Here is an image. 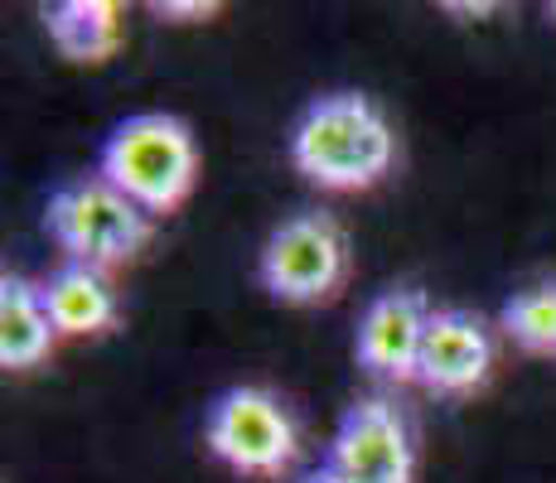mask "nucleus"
<instances>
[{
    "label": "nucleus",
    "instance_id": "nucleus-1",
    "mask_svg": "<svg viewBox=\"0 0 556 483\" xmlns=\"http://www.w3.org/2000/svg\"><path fill=\"white\" fill-rule=\"evenodd\" d=\"M392 126L368 97L334 92L305 106L291 136V160L295 169L319 189L334 193H358L372 189L392 169Z\"/></svg>",
    "mask_w": 556,
    "mask_h": 483
},
{
    "label": "nucleus",
    "instance_id": "nucleus-2",
    "mask_svg": "<svg viewBox=\"0 0 556 483\" xmlns=\"http://www.w3.org/2000/svg\"><path fill=\"white\" fill-rule=\"evenodd\" d=\"M98 175L155 218V213H169L189 199V189L199 179V145L179 116L165 112L126 116L106 136Z\"/></svg>",
    "mask_w": 556,
    "mask_h": 483
},
{
    "label": "nucleus",
    "instance_id": "nucleus-3",
    "mask_svg": "<svg viewBox=\"0 0 556 483\" xmlns=\"http://www.w3.org/2000/svg\"><path fill=\"white\" fill-rule=\"evenodd\" d=\"M49 232L68 252L73 266L112 271L126 266L151 238V213L136 208L122 189H112L102 175L73 179L49 199Z\"/></svg>",
    "mask_w": 556,
    "mask_h": 483
},
{
    "label": "nucleus",
    "instance_id": "nucleus-4",
    "mask_svg": "<svg viewBox=\"0 0 556 483\" xmlns=\"http://www.w3.org/2000/svg\"><path fill=\"white\" fill-rule=\"evenodd\" d=\"M208 449L238 474L281 479L295 465V421L271 392L262 386H232L213 402L203 425Z\"/></svg>",
    "mask_w": 556,
    "mask_h": 483
},
{
    "label": "nucleus",
    "instance_id": "nucleus-5",
    "mask_svg": "<svg viewBox=\"0 0 556 483\" xmlns=\"http://www.w3.org/2000/svg\"><path fill=\"white\" fill-rule=\"evenodd\" d=\"M262 285L286 305H319L344 285L349 246L334 218L325 213H301L286 218L262 246Z\"/></svg>",
    "mask_w": 556,
    "mask_h": 483
},
{
    "label": "nucleus",
    "instance_id": "nucleus-6",
    "mask_svg": "<svg viewBox=\"0 0 556 483\" xmlns=\"http://www.w3.org/2000/svg\"><path fill=\"white\" fill-rule=\"evenodd\" d=\"M329 474L344 483H412V431L392 402H358L329 440Z\"/></svg>",
    "mask_w": 556,
    "mask_h": 483
},
{
    "label": "nucleus",
    "instance_id": "nucleus-7",
    "mask_svg": "<svg viewBox=\"0 0 556 483\" xmlns=\"http://www.w3.org/2000/svg\"><path fill=\"white\" fill-rule=\"evenodd\" d=\"M435 309L421 290H388L368 305L358 325V363L382 382H416Z\"/></svg>",
    "mask_w": 556,
    "mask_h": 483
},
{
    "label": "nucleus",
    "instance_id": "nucleus-8",
    "mask_svg": "<svg viewBox=\"0 0 556 483\" xmlns=\"http://www.w3.org/2000/svg\"><path fill=\"white\" fill-rule=\"evenodd\" d=\"M489 368H494V339L465 309H435L431 329H426L421 368L416 382L435 396H465L475 386H484Z\"/></svg>",
    "mask_w": 556,
    "mask_h": 483
},
{
    "label": "nucleus",
    "instance_id": "nucleus-9",
    "mask_svg": "<svg viewBox=\"0 0 556 483\" xmlns=\"http://www.w3.org/2000/svg\"><path fill=\"white\" fill-rule=\"evenodd\" d=\"M53 329L45 285H29L25 276H5L0 281V368L5 372H29L49 358Z\"/></svg>",
    "mask_w": 556,
    "mask_h": 483
},
{
    "label": "nucleus",
    "instance_id": "nucleus-10",
    "mask_svg": "<svg viewBox=\"0 0 556 483\" xmlns=\"http://www.w3.org/2000/svg\"><path fill=\"white\" fill-rule=\"evenodd\" d=\"M45 305L59 334L83 339V334H106L116 325V290L106 285L102 271L92 266H63L45 281Z\"/></svg>",
    "mask_w": 556,
    "mask_h": 483
},
{
    "label": "nucleus",
    "instance_id": "nucleus-11",
    "mask_svg": "<svg viewBox=\"0 0 556 483\" xmlns=\"http://www.w3.org/2000/svg\"><path fill=\"white\" fill-rule=\"evenodd\" d=\"M49 39L73 63H106L122 49V5L112 0H63L45 10Z\"/></svg>",
    "mask_w": 556,
    "mask_h": 483
},
{
    "label": "nucleus",
    "instance_id": "nucleus-12",
    "mask_svg": "<svg viewBox=\"0 0 556 483\" xmlns=\"http://www.w3.org/2000/svg\"><path fill=\"white\" fill-rule=\"evenodd\" d=\"M504 334L522 353L556 358V281H538L504 305Z\"/></svg>",
    "mask_w": 556,
    "mask_h": 483
},
{
    "label": "nucleus",
    "instance_id": "nucleus-13",
    "mask_svg": "<svg viewBox=\"0 0 556 483\" xmlns=\"http://www.w3.org/2000/svg\"><path fill=\"white\" fill-rule=\"evenodd\" d=\"M155 15H165V20H208V15H218V5H203V0H189V5H179V0H155Z\"/></svg>",
    "mask_w": 556,
    "mask_h": 483
},
{
    "label": "nucleus",
    "instance_id": "nucleus-14",
    "mask_svg": "<svg viewBox=\"0 0 556 483\" xmlns=\"http://www.w3.org/2000/svg\"><path fill=\"white\" fill-rule=\"evenodd\" d=\"M451 15H494V5H445Z\"/></svg>",
    "mask_w": 556,
    "mask_h": 483
},
{
    "label": "nucleus",
    "instance_id": "nucleus-15",
    "mask_svg": "<svg viewBox=\"0 0 556 483\" xmlns=\"http://www.w3.org/2000/svg\"><path fill=\"white\" fill-rule=\"evenodd\" d=\"M305 483H344V479H339V474H329V469H319V474H309Z\"/></svg>",
    "mask_w": 556,
    "mask_h": 483
},
{
    "label": "nucleus",
    "instance_id": "nucleus-16",
    "mask_svg": "<svg viewBox=\"0 0 556 483\" xmlns=\"http://www.w3.org/2000/svg\"><path fill=\"white\" fill-rule=\"evenodd\" d=\"M552 20H556V5H552Z\"/></svg>",
    "mask_w": 556,
    "mask_h": 483
}]
</instances>
